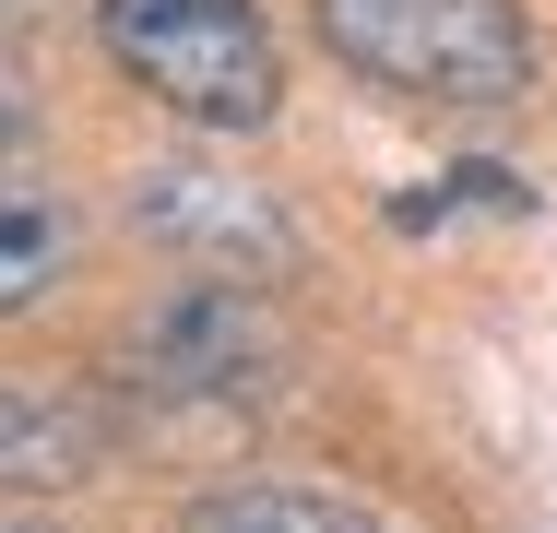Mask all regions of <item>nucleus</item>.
Instances as JSON below:
<instances>
[{"mask_svg": "<svg viewBox=\"0 0 557 533\" xmlns=\"http://www.w3.org/2000/svg\"><path fill=\"white\" fill-rule=\"evenodd\" d=\"M309 12L344 72L404 107H522L546 72L522 0H309Z\"/></svg>", "mask_w": 557, "mask_h": 533, "instance_id": "nucleus-1", "label": "nucleus"}, {"mask_svg": "<svg viewBox=\"0 0 557 533\" xmlns=\"http://www.w3.org/2000/svg\"><path fill=\"white\" fill-rule=\"evenodd\" d=\"M108 60L190 131H261L285 107V48L261 0H96Z\"/></svg>", "mask_w": 557, "mask_h": 533, "instance_id": "nucleus-2", "label": "nucleus"}, {"mask_svg": "<svg viewBox=\"0 0 557 533\" xmlns=\"http://www.w3.org/2000/svg\"><path fill=\"white\" fill-rule=\"evenodd\" d=\"M273 368H285V320L261 309V285H214V273H190L119 332V380L154 404H225V392H261Z\"/></svg>", "mask_w": 557, "mask_h": 533, "instance_id": "nucleus-3", "label": "nucleus"}, {"mask_svg": "<svg viewBox=\"0 0 557 533\" xmlns=\"http://www.w3.org/2000/svg\"><path fill=\"white\" fill-rule=\"evenodd\" d=\"M131 225H143L154 249H178L190 273H214V285H273V273H297V213L273 202L261 178H225V166H143Z\"/></svg>", "mask_w": 557, "mask_h": 533, "instance_id": "nucleus-4", "label": "nucleus"}, {"mask_svg": "<svg viewBox=\"0 0 557 533\" xmlns=\"http://www.w3.org/2000/svg\"><path fill=\"white\" fill-rule=\"evenodd\" d=\"M131 416L108 380H0V486L12 498H60L84 474H108Z\"/></svg>", "mask_w": 557, "mask_h": 533, "instance_id": "nucleus-5", "label": "nucleus"}, {"mask_svg": "<svg viewBox=\"0 0 557 533\" xmlns=\"http://www.w3.org/2000/svg\"><path fill=\"white\" fill-rule=\"evenodd\" d=\"M72 202L48 190V178H24V166H0V320L36 309L60 273H72Z\"/></svg>", "mask_w": 557, "mask_h": 533, "instance_id": "nucleus-6", "label": "nucleus"}, {"mask_svg": "<svg viewBox=\"0 0 557 533\" xmlns=\"http://www.w3.org/2000/svg\"><path fill=\"white\" fill-rule=\"evenodd\" d=\"M178 533H392V522L356 498H321V486H214L178 510Z\"/></svg>", "mask_w": 557, "mask_h": 533, "instance_id": "nucleus-7", "label": "nucleus"}, {"mask_svg": "<svg viewBox=\"0 0 557 533\" xmlns=\"http://www.w3.org/2000/svg\"><path fill=\"white\" fill-rule=\"evenodd\" d=\"M12 131H24V72L0 60V142H12Z\"/></svg>", "mask_w": 557, "mask_h": 533, "instance_id": "nucleus-8", "label": "nucleus"}, {"mask_svg": "<svg viewBox=\"0 0 557 533\" xmlns=\"http://www.w3.org/2000/svg\"><path fill=\"white\" fill-rule=\"evenodd\" d=\"M0 533H48V522H0Z\"/></svg>", "mask_w": 557, "mask_h": 533, "instance_id": "nucleus-9", "label": "nucleus"}]
</instances>
